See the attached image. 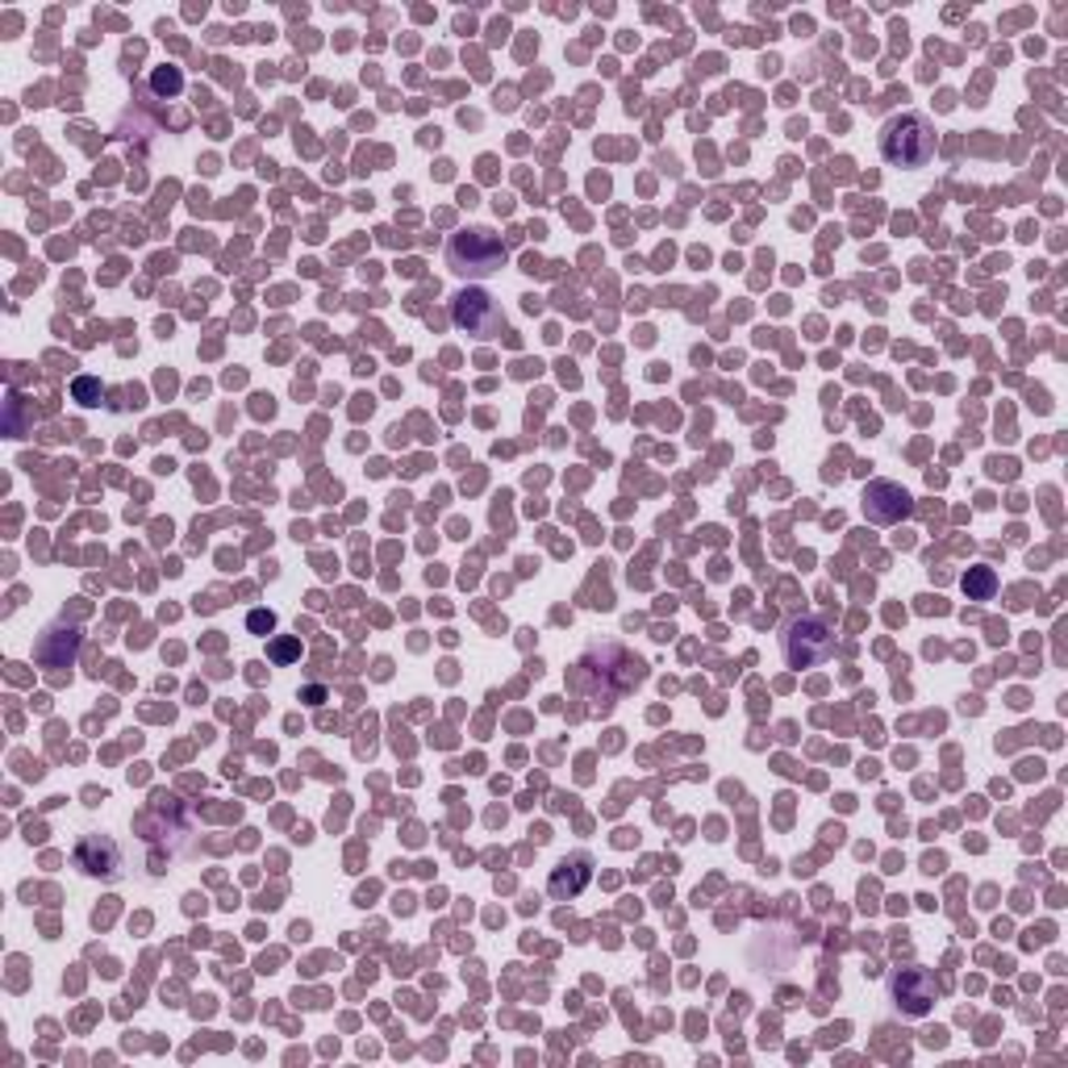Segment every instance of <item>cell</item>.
<instances>
[{"mask_svg": "<svg viewBox=\"0 0 1068 1068\" xmlns=\"http://www.w3.org/2000/svg\"><path fill=\"white\" fill-rule=\"evenodd\" d=\"M452 317L459 331L476 334V338H497L505 331V313L484 288H464L452 301Z\"/></svg>", "mask_w": 1068, "mask_h": 1068, "instance_id": "277c9868", "label": "cell"}, {"mask_svg": "<svg viewBox=\"0 0 1068 1068\" xmlns=\"http://www.w3.org/2000/svg\"><path fill=\"white\" fill-rule=\"evenodd\" d=\"M914 514V497L905 493L902 484H893V480H873L868 489H864V518L877 526H898L902 518Z\"/></svg>", "mask_w": 1068, "mask_h": 1068, "instance_id": "5b68a950", "label": "cell"}, {"mask_svg": "<svg viewBox=\"0 0 1068 1068\" xmlns=\"http://www.w3.org/2000/svg\"><path fill=\"white\" fill-rule=\"evenodd\" d=\"M247 626H251L255 635H272V626H276V614H263V610H255V614L247 617Z\"/></svg>", "mask_w": 1068, "mask_h": 1068, "instance_id": "8fae6325", "label": "cell"}, {"mask_svg": "<svg viewBox=\"0 0 1068 1068\" xmlns=\"http://www.w3.org/2000/svg\"><path fill=\"white\" fill-rule=\"evenodd\" d=\"M589 877H593V860H589V852H572L555 873H551V898L555 902H568V898H576L585 885H589Z\"/></svg>", "mask_w": 1068, "mask_h": 1068, "instance_id": "52a82bcc", "label": "cell"}, {"mask_svg": "<svg viewBox=\"0 0 1068 1068\" xmlns=\"http://www.w3.org/2000/svg\"><path fill=\"white\" fill-rule=\"evenodd\" d=\"M994 589H997V572L994 568H969V576H964V593L973 597V601H985V597H994Z\"/></svg>", "mask_w": 1068, "mask_h": 1068, "instance_id": "9c48e42d", "label": "cell"}, {"mask_svg": "<svg viewBox=\"0 0 1068 1068\" xmlns=\"http://www.w3.org/2000/svg\"><path fill=\"white\" fill-rule=\"evenodd\" d=\"M297 651H301V647H297V643H292V639H285V643H276V647H272V656H276L280 664H285V660H292Z\"/></svg>", "mask_w": 1068, "mask_h": 1068, "instance_id": "7c38bea8", "label": "cell"}, {"mask_svg": "<svg viewBox=\"0 0 1068 1068\" xmlns=\"http://www.w3.org/2000/svg\"><path fill=\"white\" fill-rule=\"evenodd\" d=\"M93 393H96L93 381H80V384H75V397H93Z\"/></svg>", "mask_w": 1068, "mask_h": 1068, "instance_id": "4fadbf2b", "label": "cell"}, {"mask_svg": "<svg viewBox=\"0 0 1068 1068\" xmlns=\"http://www.w3.org/2000/svg\"><path fill=\"white\" fill-rule=\"evenodd\" d=\"M889 994H893V1006L902 1010V1015H910V1019H923V1015H931V1006H935V981H931V973H923V969H902V973L893 976L889 981Z\"/></svg>", "mask_w": 1068, "mask_h": 1068, "instance_id": "8992f818", "label": "cell"}, {"mask_svg": "<svg viewBox=\"0 0 1068 1068\" xmlns=\"http://www.w3.org/2000/svg\"><path fill=\"white\" fill-rule=\"evenodd\" d=\"M880 155L893 167H926L935 155V125L923 113L889 118L880 130Z\"/></svg>", "mask_w": 1068, "mask_h": 1068, "instance_id": "6da1fadb", "label": "cell"}, {"mask_svg": "<svg viewBox=\"0 0 1068 1068\" xmlns=\"http://www.w3.org/2000/svg\"><path fill=\"white\" fill-rule=\"evenodd\" d=\"M784 664L789 668H818L835 656V631L823 617H793L781 635Z\"/></svg>", "mask_w": 1068, "mask_h": 1068, "instance_id": "3957f363", "label": "cell"}, {"mask_svg": "<svg viewBox=\"0 0 1068 1068\" xmlns=\"http://www.w3.org/2000/svg\"><path fill=\"white\" fill-rule=\"evenodd\" d=\"M75 864H80L88 877H113L121 864L118 843H113V839H100V835H88V839L75 848Z\"/></svg>", "mask_w": 1068, "mask_h": 1068, "instance_id": "ba28073f", "label": "cell"}, {"mask_svg": "<svg viewBox=\"0 0 1068 1068\" xmlns=\"http://www.w3.org/2000/svg\"><path fill=\"white\" fill-rule=\"evenodd\" d=\"M151 88H155V93L176 96V93H180V88H184V75L176 72V68H159V72L151 75Z\"/></svg>", "mask_w": 1068, "mask_h": 1068, "instance_id": "30bf717a", "label": "cell"}, {"mask_svg": "<svg viewBox=\"0 0 1068 1068\" xmlns=\"http://www.w3.org/2000/svg\"><path fill=\"white\" fill-rule=\"evenodd\" d=\"M447 263H452L455 276L489 280L505 263V247H501V238L489 226H472V230H464V235H455L447 242Z\"/></svg>", "mask_w": 1068, "mask_h": 1068, "instance_id": "7a4b0ae2", "label": "cell"}]
</instances>
